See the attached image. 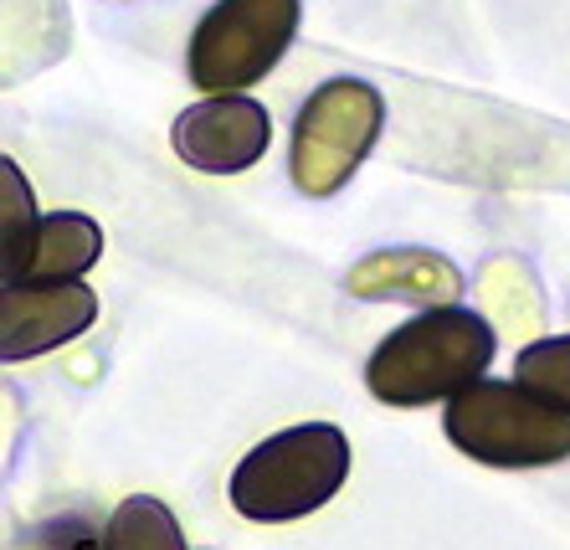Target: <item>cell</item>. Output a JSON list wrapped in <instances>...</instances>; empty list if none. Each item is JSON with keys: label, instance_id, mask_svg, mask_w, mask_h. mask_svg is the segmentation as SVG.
Here are the masks:
<instances>
[{"label": "cell", "instance_id": "5", "mask_svg": "<svg viewBox=\"0 0 570 550\" xmlns=\"http://www.w3.org/2000/svg\"><path fill=\"white\" fill-rule=\"evenodd\" d=\"M385 124V104L371 82L330 78L318 82L293 119V186L304 196H334L365 165Z\"/></svg>", "mask_w": 570, "mask_h": 550}, {"label": "cell", "instance_id": "11", "mask_svg": "<svg viewBox=\"0 0 570 550\" xmlns=\"http://www.w3.org/2000/svg\"><path fill=\"white\" fill-rule=\"evenodd\" d=\"M514 381L524 391H534L540 402H550L556 412L570 416V335H550L519 350Z\"/></svg>", "mask_w": 570, "mask_h": 550}, {"label": "cell", "instance_id": "4", "mask_svg": "<svg viewBox=\"0 0 570 550\" xmlns=\"http://www.w3.org/2000/svg\"><path fill=\"white\" fill-rule=\"evenodd\" d=\"M298 37V0H216L196 21L186 72L200 94H242L283 62Z\"/></svg>", "mask_w": 570, "mask_h": 550}, {"label": "cell", "instance_id": "3", "mask_svg": "<svg viewBox=\"0 0 570 550\" xmlns=\"http://www.w3.org/2000/svg\"><path fill=\"white\" fill-rule=\"evenodd\" d=\"M442 432L458 453L489 469H550L570 458V416L519 381H478L452 396Z\"/></svg>", "mask_w": 570, "mask_h": 550}, {"label": "cell", "instance_id": "6", "mask_svg": "<svg viewBox=\"0 0 570 550\" xmlns=\"http://www.w3.org/2000/svg\"><path fill=\"white\" fill-rule=\"evenodd\" d=\"M175 155L190 170L206 175H237L253 170L273 145V119L267 108L247 94H222V98H200L190 104L170 129Z\"/></svg>", "mask_w": 570, "mask_h": 550}, {"label": "cell", "instance_id": "9", "mask_svg": "<svg viewBox=\"0 0 570 550\" xmlns=\"http://www.w3.org/2000/svg\"><path fill=\"white\" fill-rule=\"evenodd\" d=\"M345 288L355 298H412L422 310H452L463 294V273L432 247H385L360 257Z\"/></svg>", "mask_w": 570, "mask_h": 550}, {"label": "cell", "instance_id": "10", "mask_svg": "<svg viewBox=\"0 0 570 550\" xmlns=\"http://www.w3.org/2000/svg\"><path fill=\"white\" fill-rule=\"evenodd\" d=\"M98 550H186V536H180L175 514L159 499L134 494L108 514Z\"/></svg>", "mask_w": 570, "mask_h": 550}, {"label": "cell", "instance_id": "2", "mask_svg": "<svg viewBox=\"0 0 570 550\" xmlns=\"http://www.w3.org/2000/svg\"><path fill=\"white\" fill-rule=\"evenodd\" d=\"M345 479L350 438L334 422H304V428L273 432L242 458L232 473V504L242 520L288 524L324 510Z\"/></svg>", "mask_w": 570, "mask_h": 550}, {"label": "cell", "instance_id": "1", "mask_svg": "<svg viewBox=\"0 0 570 550\" xmlns=\"http://www.w3.org/2000/svg\"><path fill=\"white\" fill-rule=\"evenodd\" d=\"M493 330L473 310H422L416 320L396 324L365 361V386L385 406H432L452 402L468 386L489 381Z\"/></svg>", "mask_w": 570, "mask_h": 550}, {"label": "cell", "instance_id": "7", "mask_svg": "<svg viewBox=\"0 0 570 550\" xmlns=\"http://www.w3.org/2000/svg\"><path fill=\"white\" fill-rule=\"evenodd\" d=\"M98 320V294L88 283H31L0 288V361H37L78 340Z\"/></svg>", "mask_w": 570, "mask_h": 550}, {"label": "cell", "instance_id": "8", "mask_svg": "<svg viewBox=\"0 0 570 550\" xmlns=\"http://www.w3.org/2000/svg\"><path fill=\"white\" fill-rule=\"evenodd\" d=\"M104 257V227L82 212L37 216L27 232L0 237V288L78 283Z\"/></svg>", "mask_w": 570, "mask_h": 550}]
</instances>
